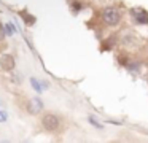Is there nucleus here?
I'll return each mask as SVG.
<instances>
[{"label":"nucleus","mask_w":148,"mask_h":143,"mask_svg":"<svg viewBox=\"0 0 148 143\" xmlns=\"http://www.w3.org/2000/svg\"><path fill=\"white\" fill-rule=\"evenodd\" d=\"M100 21L107 25V27H118L123 21V11L118 6H103L100 10Z\"/></svg>","instance_id":"obj_1"},{"label":"nucleus","mask_w":148,"mask_h":143,"mask_svg":"<svg viewBox=\"0 0 148 143\" xmlns=\"http://www.w3.org/2000/svg\"><path fill=\"white\" fill-rule=\"evenodd\" d=\"M129 14L134 24L137 25H147L148 24V11L143 6H134V8L129 10Z\"/></svg>","instance_id":"obj_2"},{"label":"nucleus","mask_w":148,"mask_h":143,"mask_svg":"<svg viewBox=\"0 0 148 143\" xmlns=\"http://www.w3.org/2000/svg\"><path fill=\"white\" fill-rule=\"evenodd\" d=\"M61 122H62L61 118L54 113H46L45 116L42 118V126L45 127L48 132H56V130H59Z\"/></svg>","instance_id":"obj_3"},{"label":"nucleus","mask_w":148,"mask_h":143,"mask_svg":"<svg viewBox=\"0 0 148 143\" xmlns=\"http://www.w3.org/2000/svg\"><path fill=\"white\" fill-rule=\"evenodd\" d=\"M0 67H2V70H5V72H11V70L14 68V57L10 56V54L2 56L0 57Z\"/></svg>","instance_id":"obj_4"},{"label":"nucleus","mask_w":148,"mask_h":143,"mask_svg":"<svg viewBox=\"0 0 148 143\" xmlns=\"http://www.w3.org/2000/svg\"><path fill=\"white\" fill-rule=\"evenodd\" d=\"M42 108H43V102L40 100L38 97H34L32 100H30V103H29V111H30L32 114L42 111Z\"/></svg>","instance_id":"obj_5"},{"label":"nucleus","mask_w":148,"mask_h":143,"mask_svg":"<svg viewBox=\"0 0 148 143\" xmlns=\"http://www.w3.org/2000/svg\"><path fill=\"white\" fill-rule=\"evenodd\" d=\"M30 84H32V88L35 89V91L38 92V94H42L43 89L48 88V83H40L37 78H30Z\"/></svg>","instance_id":"obj_6"},{"label":"nucleus","mask_w":148,"mask_h":143,"mask_svg":"<svg viewBox=\"0 0 148 143\" xmlns=\"http://www.w3.org/2000/svg\"><path fill=\"white\" fill-rule=\"evenodd\" d=\"M3 30H5V35L11 37V35L16 34V25H14L13 22H7V24L3 25Z\"/></svg>","instance_id":"obj_7"},{"label":"nucleus","mask_w":148,"mask_h":143,"mask_svg":"<svg viewBox=\"0 0 148 143\" xmlns=\"http://www.w3.org/2000/svg\"><path fill=\"white\" fill-rule=\"evenodd\" d=\"M23 18H24V21L27 22V25H34V24H35V18H34V16L27 14V13H23Z\"/></svg>","instance_id":"obj_8"},{"label":"nucleus","mask_w":148,"mask_h":143,"mask_svg":"<svg viewBox=\"0 0 148 143\" xmlns=\"http://www.w3.org/2000/svg\"><path fill=\"white\" fill-rule=\"evenodd\" d=\"M8 121V113L5 110H0V122H5Z\"/></svg>","instance_id":"obj_9"},{"label":"nucleus","mask_w":148,"mask_h":143,"mask_svg":"<svg viewBox=\"0 0 148 143\" xmlns=\"http://www.w3.org/2000/svg\"><path fill=\"white\" fill-rule=\"evenodd\" d=\"M89 121H91V124H94L96 127H99V129H102V124H99L96 119H94V118H89Z\"/></svg>","instance_id":"obj_10"}]
</instances>
